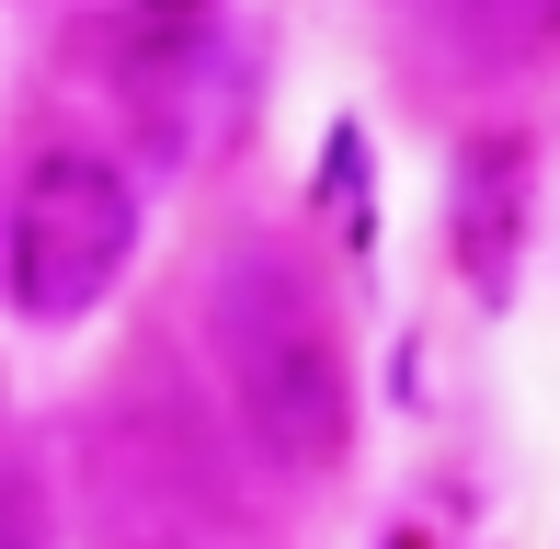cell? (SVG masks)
Masks as SVG:
<instances>
[{"label":"cell","mask_w":560,"mask_h":549,"mask_svg":"<svg viewBox=\"0 0 560 549\" xmlns=\"http://www.w3.org/2000/svg\"><path fill=\"white\" fill-rule=\"evenodd\" d=\"M207 343L229 366V401H241L252 446L287 469H332L354 446V378H343V332L332 309H320L310 287H298V264L275 253H229L218 297H207Z\"/></svg>","instance_id":"1"},{"label":"cell","mask_w":560,"mask_h":549,"mask_svg":"<svg viewBox=\"0 0 560 549\" xmlns=\"http://www.w3.org/2000/svg\"><path fill=\"white\" fill-rule=\"evenodd\" d=\"M126 264H138V184L104 149H46L12 195V309L92 320Z\"/></svg>","instance_id":"2"},{"label":"cell","mask_w":560,"mask_h":549,"mask_svg":"<svg viewBox=\"0 0 560 549\" xmlns=\"http://www.w3.org/2000/svg\"><path fill=\"white\" fill-rule=\"evenodd\" d=\"M538 149H526V127H480V138H457V161H446V253L457 274H469V297H515V274H526V207H538Z\"/></svg>","instance_id":"3"}]
</instances>
